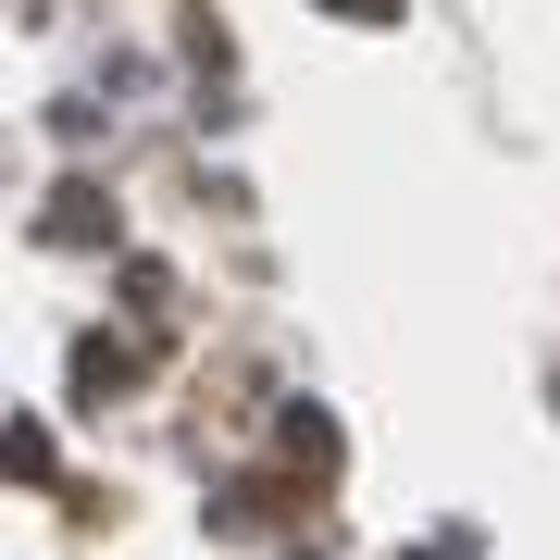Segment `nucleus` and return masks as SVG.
Wrapping results in <instances>:
<instances>
[{
    "label": "nucleus",
    "instance_id": "f257e3e1",
    "mask_svg": "<svg viewBox=\"0 0 560 560\" xmlns=\"http://www.w3.org/2000/svg\"><path fill=\"white\" fill-rule=\"evenodd\" d=\"M337 13H386V0H337Z\"/></svg>",
    "mask_w": 560,
    "mask_h": 560
}]
</instances>
